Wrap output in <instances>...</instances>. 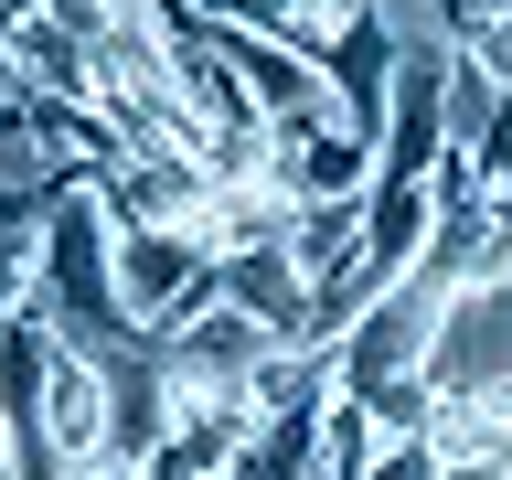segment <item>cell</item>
<instances>
[{"label": "cell", "instance_id": "1", "mask_svg": "<svg viewBox=\"0 0 512 480\" xmlns=\"http://www.w3.org/2000/svg\"><path fill=\"white\" fill-rule=\"evenodd\" d=\"M32 320L54 331L64 352H150L139 342V320H128V288H118V203L107 182H64L43 235H32Z\"/></svg>", "mask_w": 512, "mask_h": 480}, {"label": "cell", "instance_id": "2", "mask_svg": "<svg viewBox=\"0 0 512 480\" xmlns=\"http://www.w3.org/2000/svg\"><path fill=\"white\" fill-rule=\"evenodd\" d=\"M43 448H54V480L118 448V395H107V363H96V352L54 342V374H43Z\"/></svg>", "mask_w": 512, "mask_h": 480}, {"label": "cell", "instance_id": "3", "mask_svg": "<svg viewBox=\"0 0 512 480\" xmlns=\"http://www.w3.org/2000/svg\"><path fill=\"white\" fill-rule=\"evenodd\" d=\"M203 43H214L235 75H246V96L267 107V118H299V107H331V86H320V64L310 54H288V43H267V32H246V22H214L203 11Z\"/></svg>", "mask_w": 512, "mask_h": 480}, {"label": "cell", "instance_id": "4", "mask_svg": "<svg viewBox=\"0 0 512 480\" xmlns=\"http://www.w3.org/2000/svg\"><path fill=\"white\" fill-rule=\"evenodd\" d=\"M448 54L512 107V11H459V43H448Z\"/></svg>", "mask_w": 512, "mask_h": 480}, {"label": "cell", "instance_id": "5", "mask_svg": "<svg viewBox=\"0 0 512 480\" xmlns=\"http://www.w3.org/2000/svg\"><path fill=\"white\" fill-rule=\"evenodd\" d=\"M470 192H480V214H512V107L491 118V139L470 150Z\"/></svg>", "mask_w": 512, "mask_h": 480}, {"label": "cell", "instance_id": "6", "mask_svg": "<svg viewBox=\"0 0 512 480\" xmlns=\"http://www.w3.org/2000/svg\"><path fill=\"white\" fill-rule=\"evenodd\" d=\"M0 11H11V22H22V11H43V0H0Z\"/></svg>", "mask_w": 512, "mask_h": 480}]
</instances>
